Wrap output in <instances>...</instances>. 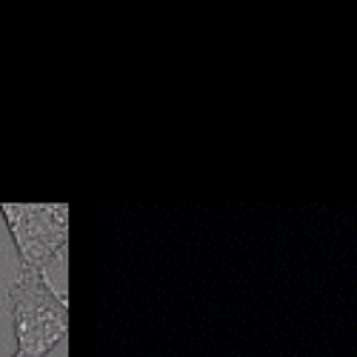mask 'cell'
I'll use <instances>...</instances> for the list:
<instances>
[{"mask_svg": "<svg viewBox=\"0 0 357 357\" xmlns=\"http://www.w3.org/2000/svg\"><path fill=\"white\" fill-rule=\"evenodd\" d=\"M9 297L20 357H43L66 337V297L52 289L43 272L23 269Z\"/></svg>", "mask_w": 357, "mask_h": 357, "instance_id": "cell-1", "label": "cell"}, {"mask_svg": "<svg viewBox=\"0 0 357 357\" xmlns=\"http://www.w3.org/2000/svg\"><path fill=\"white\" fill-rule=\"evenodd\" d=\"M3 215L23 269L46 275V266L61 257L66 246V206H3Z\"/></svg>", "mask_w": 357, "mask_h": 357, "instance_id": "cell-2", "label": "cell"}]
</instances>
